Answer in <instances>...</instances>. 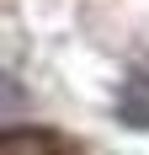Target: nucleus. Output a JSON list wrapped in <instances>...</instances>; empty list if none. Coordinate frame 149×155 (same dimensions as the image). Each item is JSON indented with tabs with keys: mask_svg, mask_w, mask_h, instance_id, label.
Returning a JSON list of instances; mask_svg holds the SVG:
<instances>
[{
	"mask_svg": "<svg viewBox=\"0 0 149 155\" xmlns=\"http://www.w3.org/2000/svg\"><path fill=\"white\" fill-rule=\"evenodd\" d=\"M117 118L128 128H149V75H128L117 91Z\"/></svg>",
	"mask_w": 149,
	"mask_h": 155,
	"instance_id": "1",
	"label": "nucleus"
},
{
	"mask_svg": "<svg viewBox=\"0 0 149 155\" xmlns=\"http://www.w3.org/2000/svg\"><path fill=\"white\" fill-rule=\"evenodd\" d=\"M0 155H64V144L48 128H11L0 134Z\"/></svg>",
	"mask_w": 149,
	"mask_h": 155,
	"instance_id": "2",
	"label": "nucleus"
}]
</instances>
